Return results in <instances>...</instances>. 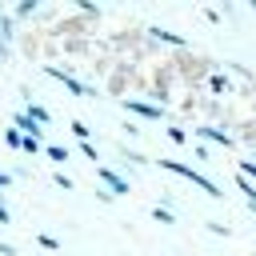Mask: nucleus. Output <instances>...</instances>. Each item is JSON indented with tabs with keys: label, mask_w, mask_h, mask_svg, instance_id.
I'll use <instances>...</instances> for the list:
<instances>
[{
	"label": "nucleus",
	"mask_w": 256,
	"mask_h": 256,
	"mask_svg": "<svg viewBox=\"0 0 256 256\" xmlns=\"http://www.w3.org/2000/svg\"><path fill=\"white\" fill-rule=\"evenodd\" d=\"M52 184H56V188H64V192H72V188H76V184H72V176H64V172H52Z\"/></svg>",
	"instance_id": "aec40b11"
},
{
	"label": "nucleus",
	"mask_w": 256,
	"mask_h": 256,
	"mask_svg": "<svg viewBox=\"0 0 256 256\" xmlns=\"http://www.w3.org/2000/svg\"><path fill=\"white\" fill-rule=\"evenodd\" d=\"M236 172H240V176H248V180H256V164H252V160H240V168H236Z\"/></svg>",
	"instance_id": "4be33fe9"
},
{
	"label": "nucleus",
	"mask_w": 256,
	"mask_h": 256,
	"mask_svg": "<svg viewBox=\"0 0 256 256\" xmlns=\"http://www.w3.org/2000/svg\"><path fill=\"white\" fill-rule=\"evenodd\" d=\"M120 108H124V112H132V116H140V120H164V108H160V104H152V100L124 96V100H120Z\"/></svg>",
	"instance_id": "20e7f679"
},
{
	"label": "nucleus",
	"mask_w": 256,
	"mask_h": 256,
	"mask_svg": "<svg viewBox=\"0 0 256 256\" xmlns=\"http://www.w3.org/2000/svg\"><path fill=\"white\" fill-rule=\"evenodd\" d=\"M164 136H168V140H172L176 148H180V144H188V136H184V132H180L176 124H172V128H164Z\"/></svg>",
	"instance_id": "6ab92c4d"
},
{
	"label": "nucleus",
	"mask_w": 256,
	"mask_h": 256,
	"mask_svg": "<svg viewBox=\"0 0 256 256\" xmlns=\"http://www.w3.org/2000/svg\"><path fill=\"white\" fill-rule=\"evenodd\" d=\"M236 188L244 192V200H248V204H256V180H248V176H240V172H236Z\"/></svg>",
	"instance_id": "f8f14e48"
},
{
	"label": "nucleus",
	"mask_w": 256,
	"mask_h": 256,
	"mask_svg": "<svg viewBox=\"0 0 256 256\" xmlns=\"http://www.w3.org/2000/svg\"><path fill=\"white\" fill-rule=\"evenodd\" d=\"M4 144H8V148H16V152H32V156H36V152H44V144H40V140L20 136L16 128H4Z\"/></svg>",
	"instance_id": "423d86ee"
},
{
	"label": "nucleus",
	"mask_w": 256,
	"mask_h": 256,
	"mask_svg": "<svg viewBox=\"0 0 256 256\" xmlns=\"http://www.w3.org/2000/svg\"><path fill=\"white\" fill-rule=\"evenodd\" d=\"M12 128H16L20 136H28V140H40V144H44V132H48V128H44V124H36L24 108H16V112H12Z\"/></svg>",
	"instance_id": "39448f33"
},
{
	"label": "nucleus",
	"mask_w": 256,
	"mask_h": 256,
	"mask_svg": "<svg viewBox=\"0 0 256 256\" xmlns=\"http://www.w3.org/2000/svg\"><path fill=\"white\" fill-rule=\"evenodd\" d=\"M36 12H40V4H36V0H20V4L12 8V20H20V16H36Z\"/></svg>",
	"instance_id": "ddd939ff"
},
{
	"label": "nucleus",
	"mask_w": 256,
	"mask_h": 256,
	"mask_svg": "<svg viewBox=\"0 0 256 256\" xmlns=\"http://www.w3.org/2000/svg\"><path fill=\"white\" fill-rule=\"evenodd\" d=\"M36 244H40V248H48V252H60V240H56L52 232H40V236H36Z\"/></svg>",
	"instance_id": "2eb2a0df"
},
{
	"label": "nucleus",
	"mask_w": 256,
	"mask_h": 256,
	"mask_svg": "<svg viewBox=\"0 0 256 256\" xmlns=\"http://www.w3.org/2000/svg\"><path fill=\"white\" fill-rule=\"evenodd\" d=\"M208 232H212V236H224V240L232 236V228H228V224H220V220H208Z\"/></svg>",
	"instance_id": "412c9836"
},
{
	"label": "nucleus",
	"mask_w": 256,
	"mask_h": 256,
	"mask_svg": "<svg viewBox=\"0 0 256 256\" xmlns=\"http://www.w3.org/2000/svg\"><path fill=\"white\" fill-rule=\"evenodd\" d=\"M76 8H80V12H88V16H100V8H96V4H88V0H80Z\"/></svg>",
	"instance_id": "5701e85b"
},
{
	"label": "nucleus",
	"mask_w": 256,
	"mask_h": 256,
	"mask_svg": "<svg viewBox=\"0 0 256 256\" xmlns=\"http://www.w3.org/2000/svg\"><path fill=\"white\" fill-rule=\"evenodd\" d=\"M0 36H4V40L16 36V32H12V12H4V8H0Z\"/></svg>",
	"instance_id": "dca6fc26"
},
{
	"label": "nucleus",
	"mask_w": 256,
	"mask_h": 256,
	"mask_svg": "<svg viewBox=\"0 0 256 256\" xmlns=\"http://www.w3.org/2000/svg\"><path fill=\"white\" fill-rule=\"evenodd\" d=\"M80 156H84V160H92V164H100V152H96V144H92V140H84V144H80Z\"/></svg>",
	"instance_id": "f3484780"
},
{
	"label": "nucleus",
	"mask_w": 256,
	"mask_h": 256,
	"mask_svg": "<svg viewBox=\"0 0 256 256\" xmlns=\"http://www.w3.org/2000/svg\"><path fill=\"white\" fill-rule=\"evenodd\" d=\"M20 96H24V112H28V116H32V120H36V124H44V128H48V124H52V112H48V108H44V104H36V100H32V92H28V88H24V92H20Z\"/></svg>",
	"instance_id": "0eeeda50"
},
{
	"label": "nucleus",
	"mask_w": 256,
	"mask_h": 256,
	"mask_svg": "<svg viewBox=\"0 0 256 256\" xmlns=\"http://www.w3.org/2000/svg\"><path fill=\"white\" fill-rule=\"evenodd\" d=\"M8 56H12V44H8L4 36H0V60H8Z\"/></svg>",
	"instance_id": "b1692460"
},
{
	"label": "nucleus",
	"mask_w": 256,
	"mask_h": 256,
	"mask_svg": "<svg viewBox=\"0 0 256 256\" xmlns=\"http://www.w3.org/2000/svg\"><path fill=\"white\" fill-rule=\"evenodd\" d=\"M44 76H52V80H60L68 92H76V96H96V88L88 84V80H80V76H72L68 68H60V64H44Z\"/></svg>",
	"instance_id": "f03ea898"
},
{
	"label": "nucleus",
	"mask_w": 256,
	"mask_h": 256,
	"mask_svg": "<svg viewBox=\"0 0 256 256\" xmlns=\"http://www.w3.org/2000/svg\"><path fill=\"white\" fill-rule=\"evenodd\" d=\"M152 220H160V224H176V212H172L168 204H152Z\"/></svg>",
	"instance_id": "4468645a"
},
{
	"label": "nucleus",
	"mask_w": 256,
	"mask_h": 256,
	"mask_svg": "<svg viewBox=\"0 0 256 256\" xmlns=\"http://www.w3.org/2000/svg\"><path fill=\"white\" fill-rule=\"evenodd\" d=\"M248 212H252V216H256V204H248Z\"/></svg>",
	"instance_id": "bb28decb"
},
{
	"label": "nucleus",
	"mask_w": 256,
	"mask_h": 256,
	"mask_svg": "<svg viewBox=\"0 0 256 256\" xmlns=\"http://www.w3.org/2000/svg\"><path fill=\"white\" fill-rule=\"evenodd\" d=\"M156 168H164V172H172V176H180V180H188V184H196V188H204L212 200H224V192H220V184L216 180H208L204 172H196L192 164H184V160H156Z\"/></svg>",
	"instance_id": "f257e3e1"
},
{
	"label": "nucleus",
	"mask_w": 256,
	"mask_h": 256,
	"mask_svg": "<svg viewBox=\"0 0 256 256\" xmlns=\"http://www.w3.org/2000/svg\"><path fill=\"white\" fill-rule=\"evenodd\" d=\"M0 256H16V248H12V244H4V240H0Z\"/></svg>",
	"instance_id": "393cba45"
},
{
	"label": "nucleus",
	"mask_w": 256,
	"mask_h": 256,
	"mask_svg": "<svg viewBox=\"0 0 256 256\" xmlns=\"http://www.w3.org/2000/svg\"><path fill=\"white\" fill-rule=\"evenodd\" d=\"M68 132H72V136H76L80 144H84V140H92V128H88V124H84L80 116H76V120H68Z\"/></svg>",
	"instance_id": "9d476101"
},
{
	"label": "nucleus",
	"mask_w": 256,
	"mask_h": 256,
	"mask_svg": "<svg viewBox=\"0 0 256 256\" xmlns=\"http://www.w3.org/2000/svg\"><path fill=\"white\" fill-rule=\"evenodd\" d=\"M44 156H48L52 164H68V148H64V144H44Z\"/></svg>",
	"instance_id": "9b49d317"
},
{
	"label": "nucleus",
	"mask_w": 256,
	"mask_h": 256,
	"mask_svg": "<svg viewBox=\"0 0 256 256\" xmlns=\"http://www.w3.org/2000/svg\"><path fill=\"white\" fill-rule=\"evenodd\" d=\"M96 180H100L104 192H112V196H128V192H132V184H128L116 168H108V164H96Z\"/></svg>",
	"instance_id": "7ed1b4c3"
},
{
	"label": "nucleus",
	"mask_w": 256,
	"mask_h": 256,
	"mask_svg": "<svg viewBox=\"0 0 256 256\" xmlns=\"http://www.w3.org/2000/svg\"><path fill=\"white\" fill-rule=\"evenodd\" d=\"M196 136H200V140H212V144H224V148H232V144H236V140H232L224 128H216V124H200V128H196Z\"/></svg>",
	"instance_id": "6e6552de"
},
{
	"label": "nucleus",
	"mask_w": 256,
	"mask_h": 256,
	"mask_svg": "<svg viewBox=\"0 0 256 256\" xmlns=\"http://www.w3.org/2000/svg\"><path fill=\"white\" fill-rule=\"evenodd\" d=\"M148 36H152V40H160V44H172V48H188V40H184V36H176V32H168V28H156V24L148 28Z\"/></svg>",
	"instance_id": "1a4fd4ad"
},
{
	"label": "nucleus",
	"mask_w": 256,
	"mask_h": 256,
	"mask_svg": "<svg viewBox=\"0 0 256 256\" xmlns=\"http://www.w3.org/2000/svg\"><path fill=\"white\" fill-rule=\"evenodd\" d=\"M4 188H12V176H8V172H0V192H4Z\"/></svg>",
	"instance_id": "a878e982"
},
{
	"label": "nucleus",
	"mask_w": 256,
	"mask_h": 256,
	"mask_svg": "<svg viewBox=\"0 0 256 256\" xmlns=\"http://www.w3.org/2000/svg\"><path fill=\"white\" fill-rule=\"evenodd\" d=\"M208 88H212V92H228L232 84H228V76H208Z\"/></svg>",
	"instance_id": "a211bd4d"
}]
</instances>
